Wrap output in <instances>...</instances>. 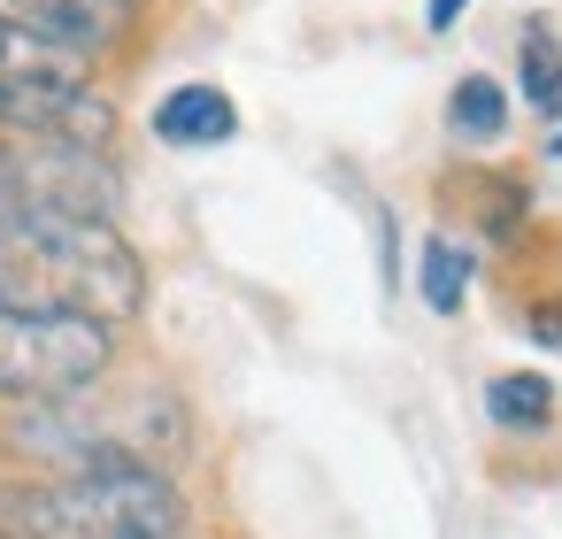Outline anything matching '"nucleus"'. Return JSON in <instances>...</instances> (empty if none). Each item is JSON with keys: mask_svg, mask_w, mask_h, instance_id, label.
I'll return each instance as SVG.
<instances>
[{"mask_svg": "<svg viewBox=\"0 0 562 539\" xmlns=\"http://www.w3.org/2000/svg\"><path fill=\"white\" fill-rule=\"evenodd\" d=\"M9 232V301L0 308H63L93 324H124L147 301V270L116 224L86 216H0Z\"/></svg>", "mask_w": 562, "mask_h": 539, "instance_id": "obj_1", "label": "nucleus"}, {"mask_svg": "<svg viewBox=\"0 0 562 539\" xmlns=\"http://www.w3.org/2000/svg\"><path fill=\"white\" fill-rule=\"evenodd\" d=\"M0 78H24V86H86V55L24 32L16 16H0Z\"/></svg>", "mask_w": 562, "mask_h": 539, "instance_id": "obj_7", "label": "nucleus"}, {"mask_svg": "<svg viewBox=\"0 0 562 539\" xmlns=\"http://www.w3.org/2000/svg\"><path fill=\"white\" fill-rule=\"evenodd\" d=\"M155 139L162 147H224V139H239V109L224 86H170L155 101Z\"/></svg>", "mask_w": 562, "mask_h": 539, "instance_id": "obj_6", "label": "nucleus"}, {"mask_svg": "<svg viewBox=\"0 0 562 539\" xmlns=\"http://www.w3.org/2000/svg\"><path fill=\"white\" fill-rule=\"evenodd\" d=\"M0 155H9V147H0Z\"/></svg>", "mask_w": 562, "mask_h": 539, "instance_id": "obj_16", "label": "nucleus"}, {"mask_svg": "<svg viewBox=\"0 0 562 539\" xmlns=\"http://www.w3.org/2000/svg\"><path fill=\"white\" fill-rule=\"evenodd\" d=\"M0 539H9V501H0Z\"/></svg>", "mask_w": 562, "mask_h": 539, "instance_id": "obj_15", "label": "nucleus"}, {"mask_svg": "<svg viewBox=\"0 0 562 539\" xmlns=\"http://www.w3.org/2000/svg\"><path fill=\"white\" fill-rule=\"evenodd\" d=\"M0 301H9V232H0Z\"/></svg>", "mask_w": 562, "mask_h": 539, "instance_id": "obj_14", "label": "nucleus"}, {"mask_svg": "<svg viewBox=\"0 0 562 539\" xmlns=\"http://www.w3.org/2000/svg\"><path fill=\"white\" fill-rule=\"evenodd\" d=\"M116 362V332L63 308H0V401L32 408L101 385Z\"/></svg>", "mask_w": 562, "mask_h": 539, "instance_id": "obj_3", "label": "nucleus"}, {"mask_svg": "<svg viewBox=\"0 0 562 539\" xmlns=\"http://www.w3.org/2000/svg\"><path fill=\"white\" fill-rule=\"evenodd\" d=\"M0 16H16L24 32L70 47V55H101L124 24H132V0H0Z\"/></svg>", "mask_w": 562, "mask_h": 539, "instance_id": "obj_5", "label": "nucleus"}, {"mask_svg": "<svg viewBox=\"0 0 562 539\" xmlns=\"http://www.w3.org/2000/svg\"><path fill=\"white\" fill-rule=\"evenodd\" d=\"M0 216H116V170L109 155L78 147H9L0 155Z\"/></svg>", "mask_w": 562, "mask_h": 539, "instance_id": "obj_4", "label": "nucleus"}, {"mask_svg": "<svg viewBox=\"0 0 562 539\" xmlns=\"http://www.w3.org/2000/svg\"><path fill=\"white\" fill-rule=\"evenodd\" d=\"M485 416L501 431H539L554 416V385L539 370H501V378H485Z\"/></svg>", "mask_w": 562, "mask_h": 539, "instance_id": "obj_10", "label": "nucleus"}, {"mask_svg": "<svg viewBox=\"0 0 562 539\" xmlns=\"http://www.w3.org/2000/svg\"><path fill=\"white\" fill-rule=\"evenodd\" d=\"M462 9H470V0H424V24H431V32H454Z\"/></svg>", "mask_w": 562, "mask_h": 539, "instance_id": "obj_12", "label": "nucleus"}, {"mask_svg": "<svg viewBox=\"0 0 562 539\" xmlns=\"http://www.w3.org/2000/svg\"><path fill=\"white\" fill-rule=\"evenodd\" d=\"M470 278H477V255H470L462 239L431 232V239H424V255H416V293H424V308H431V316H462Z\"/></svg>", "mask_w": 562, "mask_h": 539, "instance_id": "obj_8", "label": "nucleus"}, {"mask_svg": "<svg viewBox=\"0 0 562 539\" xmlns=\"http://www.w3.org/2000/svg\"><path fill=\"white\" fill-rule=\"evenodd\" d=\"M9 501V539H178L186 501L162 470H78V478H47Z\"/></svg>", "mask_w": 562, "mask_h": 539, "instance_id": "obj_2", "label": "nucleus"}, {"mask_svg": "<svg viewBox=\"0 0 562 539\" xmlns=\"http://www.w3.org/2000/svg\"><path fill=\"white\" fill-rule=\"evenodd\" d=\"M531 332H539L547 347H562V308H539V316H531Z\"/></svg>", "mask_w": 562, "mask_h": 539, "instance_id": "obj_13", "label": "nucleus"}, {"mask_svg": "<svg viewBox=\"0 0 562 539\" xmlns=\"http://www.w3.org/2000/svg\"><path fill=\"white\" fill-rule=\"evenodd\" d=\"M516 78H524V101L539 109V116H562V40H554V24H524V40H516Z\"/></svg>", "mask_w": 562, "mask_h": 539, "instance_id": "obj_11", "label": "nucleus"}, {"mask_svg": "<svg viewBox=\"0 0 562 539\" xmlns=\"http://www.w3.org/2000/svg\"><path fill=\"white\" fill-rule=\"evenodd\" d=\"M447 132L462 139V147H493V139H508V93L493 86V78H454V93H447Z\"/></svg>", "mask_w": 562, "mask_h": 539, "instance_id": "obj_9", "label": "nucleus"}]
</instances>
